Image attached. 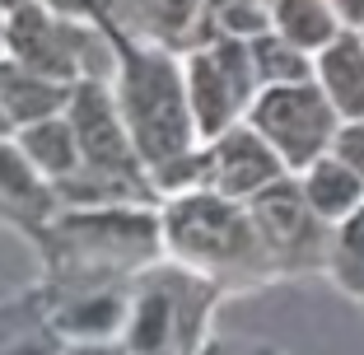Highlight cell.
<instances>
[{"label":"cell","instance_id":"cell-1","mask_svg":"<svg viewBox=\"0 0 364 355\" xmlns=\"http://www.w3.org/2000/svg\"><path fill=\"white\" fill-rule=\"evenodd\" d=\"M33 243L43 253V280L56 285H131L164 262L159 206L56 211Z\"/></svg>","mask_w":364,"mask_h":355},{"label":"cell","instance_id":"cell-2","mask_svg":"<svg viewBox=\"0 0 364 355\" xmlns=\"http://www.w3.org/2000/svg\"><path fill=\"white\" fill-rule=\"evenodd\" d=\"M112 38H117V70H112L107 85L117 94L122 122L131 131V145H136L145 173H159L168 164L187 159L192 150H201L182 56L136 43L127 33H112Z\"/></svg>","mask_w":364,"mask_h":355},{"label":"cell","instance_id":"cell-3","mask_svg":"<svg viewBox=\"0 0 364 355\" xmlns=\"http://www.w3.org/2000/svg\"><path fill=\"white\" fill-rule=\"evenodd\" d=\"M159 229H164V258L215 280V285L229 276H247L257 267H271L247 206L229 201V196L210 192V187L164 196Z\"/></svg>","mask_w":364,"mask_h":355},{"label":"cell","instance_id":"cell-4","mask_svg":"<svg viewBox=\"0 0 364 355\" xmlns=\"http://www.w3.org/2000/svg\"><path fill=\"white\" fill-rule=\"evenodd\" d=\"M220 285L164 258L131 290L122 346L131 355H201L210 346V318Z\"/></svg>","mask_w":364,"mask_h":355},{"label":"cell","instance_id":"cell-5","mask_svg":"<svg viewBox=\"0 0 364 355\" xmlns=\"http://www.w3.org/2000/svg\"><path fill=\"white\" fill-rule=\"evenodd\" d=\"M182 75H187V98H192V122L201 145L243 127L262 94L252 47L238 38H201L196 47H187Z\"/></svg>","mask_w":364,"mask_h":355},{"label":"cell","instance_id":"cell-6","mask_svg":"<svg viewBox=\"0 0 364 355\" xmlns=\"http://www.w3.org/2000/svg\"><path fill=\"white\" fill-rule=\"evenodd\" d=\"M247 127L280 154V164H285L289 178H299V173H309L318 159L332 154L341 117H336L332 98L318 89V80H309V85H271V89H262L257 103H252V112H247Z\"/></svg>","mask_w":364,"mask_h":355},{"label":"cell","instance_id":"cell-7","mask_svg":"<svg viewBox=\"0 0 364 355\" xmlns=\"http://www.w3.org/2000/svg\"><path fill=\"white\" fill-rule=\"evenodd\" d=\"M65 117L75 127L85 169L117 173V178H150L145 164H140V154H136V145H131V131H127V122H122L117 94H112L107 80H80L75 94H70Z\"/></svg>","mask_w":364,"mask_h":355},{"label":"cell","instance_id":"cell-8","mask_svg":"<svg viewBox=\"0 0 364 355\" xmlns=\"http://www.w3.org/2000/svg\"><path fill=\"white\" fill-rule=\"evenodd\" d=\"M247 216L257 225L267 262H318V258L327 262L332 225H322V220L313 216L299 178H280L276 187L252 196V201H247Z\"/></svg>","mask_w":364,"mask_h":355},{"label":"cell","instance_id":"cell-9","mask_svg":"<svg viewBox=\"0 0 364 355\" xmlns=\"http://www.w3.org/2000/svg\"><path fill=\"white\" fill-rule=\"evenodd\" d=\"M131 290H136V280L131 285H56V280H38L43 309L65 346L122 341L127 313H131Z\"/></svg>","mask_w":364,"mask_h":355},{"label":"cell","instance_id":"cell-10","mask_svg":"<svg viewBox=\"0 0 364 355\" xmlns=\"http://www.w3.org/2000/svg\"><path fill=\"white\" fill-rule=\"evenodd\" d=\"M89 14L103 19L112 33L178 56L205 38V0H94Z\"/></svg>","mask_w":364,"mask_h":355},{"label":"cell","instance_id":"cell-11","mask_svg":"<svg viewBox=\"0 0 364 355\" xmlns=\"http://www.w3.org/2000/svg\"><path fill=\"white\" fill-rule=\"evenodd\" d=\"M280 178H289L280 154L271 150L247 122L234 127V131H225V136L205 140V187H210V192L247 206L252 196L276 187Z\"/></svg>","mask_w":364,"mask_h":355},{"label":"cell","instance_id":"cell-12","mask_svg":"<svg viewBox=\"0 0 364 355\" xmlns=\"http://www.w3.org/2000/svg\"><path fill=\"white\" fill-rule=\"evenodd\" d=\"M56 187L23 159L14 136H0V225H14L19 234L38 238L56 220Z\"/></svg>","mask_w":364,"mask_h":355},{"label":"cell","instance_id":"cell-13","mask_svg":"<svg viewBox=\"0 0 364 355\" xmlns=\"http://www.w3.org/2000/svg\"><path fill=\"white\" fill-rule=\"evenodd\" d=\"M70 94L75 85H61L52 75H38L19 61H0V103H5V117H10L14 131L33 127V122H47V117H61L70 108Z\"/></svg>","mask_w":364,"mask_h":355},{"label":"cell","instance_id":"cell-14","mask_svg":"<svg viewBox=\"0 0 364 355\" xmlns=\"http://www.w3.org/2000/svg\"><path fill=\"white\" fill-rule=\"evenodd\" d=\"M313 80L341 122H364V38L355 28H346L327 52L313 61Z\"/></svg>","mask_w":364,"mask_h":355},{"label":"cell","instance_id":"cell-15","mask_svg":"<svg viewBox=\"0 0 364 355\" xmlns=\"http://www.w3.org/2000/svg\"><path fill=\"white\" fill-rule=\"evenodd\" d=\"M0 355H65V341L47 318L38 285L0 300Z\"/></svg>","mask_w":364,"mask_h":355},{"label":"cell","instance_id":"cell-16","mask_svg":"<svg viewBox=\"0 0 364 355\" xmlns=\"http://www.w3.org/2000/svg\"><path fill=\"white\" fill-rule=\"evenodd\" d=\"M14 145L23 150V159L33 169L43 173L47 183H65V178H75L85 169V154H80V140H75V127L70 117H47V122H33V127L14 131Z\"/></svg>","mask_w":364,"mask_h":355},{"label":"cell","instance_id":"cell-17","mask_svg":"<svg viewBox=\"0 0 364 355\" xmlns=\"http://www.w3.org/2000/svg\"><path fill=\"white\" fill-rule=\"evenodd\" d=\"M271 33H280L289 47H299L318 61L346 33V23L332 10V0H276L271 5Z\"/></svg>","mask_w":364,"mask_h":355},{"label":"cell","instance_id":"cell-18","mask_svg":"<svg viewBox=\"0 0 364 355\" xmlns=\"http://www.w3.org/2000/svg\"><path fill=\"white\" fill-rule=\"evenodd\" d=\"M299 187H304L313 216H318L322 225H341L346 216H355L364 206V178L350 164H341L336 154H327V159H318L309 173H299Z\"/></svg>","mask_w":364,"mask_h":355},{"label":"cell","instance_id":"cell-19","mask_svg":"<svg viewBox=\"0 0 364 355\" xmlns=\"http://www.w3.org/2000/svg\"><path fill=\"white\" fill-rule=\"evenodd\" d=\"M252 47V65H257V80L262 89L271 85H309L313 80V56L299 52V47H289L280 33H267V38H257Z\"/></svg>","mask_w":364,"mask_h":355},{"label":"cell","instance_id":"cell-20","mask_svg":"<svg viewBox=\"0 0 364 355\" xmlns=\"http://www.w3.org/2000/svg\"><path fill=\"white\" fill-rule=\"evenodd\" d=\"M327 267L346 290L364 295V206L341 225H332V243H327Z\"/></svg>","mask_w":364,"mask_h":355},{"label":"cell","instance_id":"cell-21","mask_svg":"<svg viewBox=\"0 0 364 355\" xmlns=\"http://www.w3.org/2000/svg\"><path fill=\"white\" fill-rule=\"evenodd\" d=\"M332 154L341 164H350L355 173L364 178V122H341V131H336V145Z\"/></svg>","mask_w":364,"mask_h":355},{"label":"cell","instance_id":"cell-22","mask_svg":"<svg viewBox=\"0 0 364 355\" xmlns=\"http://www.w3.org/2000/svg\"><path fill=\"white\" fill-rule=\"evenodd\" d=\"M332 10L341 14L346 28H355V33L364 28V0H332Z\"/></svg>","mask_w":364,"mask_h":355},{"label":"cell","instance_id":"cell-23","mask_svg":"<svg viewBox=\"0 0 364 355\" xmlns=\"http://www.w3.org/2000/svg\"><path fill=\"white\" fill-rule=\"evenodd\" d=\"M65 355H131L122 341H89V346H65Z\"/></svg>","mask_w":364,"mask_h":355},{"label":"cell","instance_id":"cell-24","mask_svg":"<svg viewBox=\"0 0 364 355\" xmlns=\"http://www.w3.org/2000/svg\"><path fill=\"white\" fill-rule=\"evenodd\" d=\"M201 355H267V351H257V346H220V341H210Z\"/></svg>","mask_w":364,"mask_h":355},{"label":"cell","instance_id":"cell-25","mask_svg":"<svg viewBox=\"0 0 364 355\" xmlns=\"http://www.w3.org/2000/svg\"><path fill=\"white\" fill-rule=\"evenodd\" d=\"M5 28H10V14L0 10V61H5Z\"/></svg>","mask_w":364,"mask_h":355},{"label":"cell","instance_id":"cell-26","mask_svg":"<svg viewBox=\"0 0 364 355\" xmlns=\"http://www.w3.org/2000/svg\"><path fill=\"white\" fill-rule=\"evenodd\" d=\"M0 136H14V127H10V117H5V103H0Z\"/></svg>","mask_w":364,"mask_h":355},{"label":"cell","instance_id":"cell-27","mask_svg":"<svg viewBox=\"0 0 364 355\" xmlns=\"http://www.w3.org/2000/svg\"><path fill=\"white\" fill-rule=\"evenodd\" d=\"M19 5H28V0H0V10L10 14V10H19Z\"/></svg>","mask_w":364,"mask_h":355},{"label":"cell","instance_id":"cell-28","mask_svg":"<svg viewBox=\"0 0 364 355\" xmlns=\"http://www.w3.org/2000/svg\"><path fill=\"white\" fill-rule=\"evenodd\" d=\"M360 38H364V28H360Z\"/></svg>","mask_w":364,"mask_h":355}]
</instances>
